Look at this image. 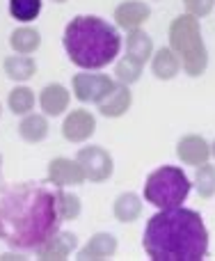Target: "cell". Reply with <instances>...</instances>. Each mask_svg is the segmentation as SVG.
<instances>
[{
    "mask_svg": "<svg viewBox=\"0 0 215 261\" xmlns=\"http://www.w3.org/2000/svg\"><path fill=\"white\" fill-rule=\"evenodd\" d=\"M76 161L80 163L83 172H85V179L94 181V184H101V181L110 179L112 170H115L112 156L103 147H83L80 151H78Z\"/></svg>",
    "mask_w": 215,
    "mask_h": 261,
    "instance_id": "obj_7",
    "label": "cell"
},
{
    "mask_svg": "<svg viewBox=\"0 0 215 261\" xmlns=\"http://www.w3.org/2000/svg\"><path fill=\"white\" fill-rule=\"evenodd\" d=\"M142 213V202L135 193H124L115 202V218L119 222H133Z\"/></svg>",
    "mask_w": 215,
    "mask_h": 261,
    "instance_id": "obj_21",
    "label": "cell"
},
{
    "mask_svg": "<svg viewBox=\"0 0 215 261\" xmlns=\"http://www.w3.org/2000/svg\"><path fill=\"white\" fill-rule=\"evenodd\" d=\"M142 67H144V64L135 62V60H130L128 55H126L124 60H119V62H117V69H115L117 81H119L121 85H130V83H135L140 78Z\"/></svg>",
    "mask_w": 215,
    "mask_h": 261,
    "instance_id": "obj_25",
    "label": "cell"
},
{
    "mask_svg": "<svg viewBox=\"0 0 215 261\" xmlns=\"http://www.w3.org/2000/svg\"><path fill=\"white\" fill-rule=\"evenodd\" d=\"M185 7H188V12L193 14L195 18L206 16V14L213 9V0H185Z\"/></svg>",
    "mask_w": 215,
    "mask_h": 261,
    "instance_id": "obj_27",
    "label": "cell"
},
{
    "mask_svg": "<svg viewBox=\"0 0 215 261\" xmlns=\"http://www.w3.org/2000/svg\"><path fill=\"white\" fill-rule=\"evenodd\" d=\"M41 44V35L35 30V28H16V30L9 35V46L16 50L18 55H30L39 48Z\"/></svg>",
    "mask_w": 215,
    "mask_h": 261,
    "instance_id": "obj_18",
    "label": "cell"
},
{
    "mask_svg": "<svg viewBox=\"0 0 215 261\" xmlns=\"http://www.w3.org/2000/svg\"><path fill=\"white\" fill-rule=\"evenodd\" d=\"M195 186H197V193L202 197H211L215 193V167L208 165V163L199 165L197 176H195Z\"/></svg>",
    "mask_w": 215,
    "mask_h": 261,
    "instance_id": "obj_26",
    "label": "cell"
},
{
    "mask_svg": "<svg viewBox=\"0 0 215 261\" xmlns=\"http://www.w3.org/2000/svg\"><path fill=\"white\" fill-rule=\"evenodd\" d=\"M53 3H67V0H53Z\"/></svg>",
    "mask_w": 215,
    "mask_h": 261,
    "instance_id": "obj_28",
    "label": "cell"
},
{
    "mask_svg": "<svg viewBox=\"0 0 215 261\" xmlns=\"http://www.w3.org/2000/svg\"><path fill=\"white\" fill-rule=\"evenodd\" d=\"M64 50L80 69H103L119 55L121 37L99 16H76L64 28Z\"/></svg>",
    "mask_w": 215,
    "mask_h": 261,
    "instance_id": "obj_3",
    "label": "cell"
},
{
    "mask_svg": "<svg viewBox=\"0 0 215 261\" xmlns=\"http://www.w3.org/2000/svg\"><path fill=\"white\" fill-rule=\"evenodd\" d=\"M37 71V64L30 55H9L5 60V73H7L12 81L23 83L28 78H32Z\"/></svg>",
    "mask_w": 215,
    "mask_h": 261,
    "instance_id": "obj_19",
    "label": "cell"
},
{
    "mask_svg": "<svg viewBox=\"0 0 215 261\" xmlns=\"http://www.w3.org/2000/svg\"><path fill=\"white\" fill-rule=\"evenodd\" d=\"M211 151H213V156H215V142H213V149H211Z\"/></svg>",
    "mask_w": 215,
    "mask_h": 261,
    "instance_id": "obj_29",
    "label": "cell"
},
{
    "mask_svg": "<svg viewBox=\"0 0 215 261\" xmlns=\"http://www.w3.org/2000/svg\"><path fill=\"white\" fill-rule=\"evenodd\" d=\"M142 245L153 261H202L208 252V231L190 208H160L144 227Z\"/></svg>",
    "mask_w": 215,
    "mask_h": 261,
    "instance_id": "obj_2",
    "label": "cell"
},
{
    "mask_svg": "<svg viewBox=\"0 0 215 261\" xmlns=\"http://www.w3.org/2000/svg\"><path fill=\"white\" fill-rule=\"evenodd\" d=\"M0 113H3V110H0Z\"/></svg>",
    "mask_w": 215,
    "mask_h": 261,
    "instance_id": "obj_31",
    "label": "cell"
},
{
    "mask_svg": "<svg viewBox=\"0 0 215 261\" xmlns=\"http://www.w3.org/2000/svg\"><path fill=\"white\" fill-rule=\"evenodd\" d=\"M117 83L103 73H76L73 76V92L83 103H101Z\"/></svg>",
    "mask_w": 215,
    "mask_h": 261,
    "instance_id": "obj_6",
    "label": "cell"
},
{
    "mask_svg": "<svg viewBox=\"0 0 215 261\" xmlns=\"http://www.w3.org/2000/svg\"><path fill=\"white\" fill-rule=\"evenodd\" d=\"M41 0H9V14L21 23H30L39 16Z\"/></svg>",
    "mask_w": 215,
    "mask_h": 261,
    "instance_id": "obj_23",
    "label": "cell"
},
{
    "mask_svg": "<svg viewBox=\"0 0 215 261\" xmlns=\"http://www.w3.org/2000/svg\"><path fill=\"white\" fill-rule=\"evenodd\" d=\"M170 48L181 58V64H183L188 76L197 78L206 71L208 53H206V46H204V39H202L199 21L193 14H183V16L172 21Z\"/></svg>",
    "mask_w": 215,
    "mask_h": 261,
    "instance_id": "obj_4",
    "label": "cell"
},
{
    "mask_svg": "<svg viewBox=\"0 0 215 261\" xmlns=\"http://www.w3.org/2000/svg\"><path fill=\"white\" fill-rule=\"evenodd\" d=\"M39 103H41L44 115H48V117H58V115H62L69 106L67 87L60 85V83H50V85H46L44 90H41Z\"/></svg>",
    "mask_w": 215,
    "mask_h": 261,
    "instance_id": "obj_13",
    "label": "cell"
},
{
    "mask_svg": "<svg viewBox=\"0 0 215 261\" xmlns=\"http://www.w3.org/2000/svg\"><path fill=\"white\" fill-rule=\"evenodd\" d=\"M117 252V239L112 234H96L90 239V243L80 250L78 259L83 261H99V259H110Z\"/></svg>",
    "mask_w": 215,
    "mask_h": 261,
    "instance_id": "obj_14",
    "label": "cell"
},
{
    "mask_svg": "<svg viewBox=\"0 0 215 261\" xmlns=\"http://www.w3.org/2000/svg\"><path fill=\"white\" fill-rule=\"evenodd\" d=\"M18 135L25 142H41L48 135V122L41 115H25V119L18 124Z\"/></svg>",
    "mask_w": 215,
    "mask_h": 261,
    "instance_id": "obj_20",
    "label": "cell"
},
{
    "mask_svg": "<svg viewBox=\"0 0 215 261\" xmlns=\"http://www.w3.org/2000/svg\"><path fill=\"white\" fill-rule=\"evenodd\" d=\"M151 69H153V76L156 78H160V81H170V78H174L176 73H179L181 60L172 48H160L156 55H153Z\"/></svg>",
    "mask_w": 215,
    "mask_h": 261,
    "instance_id": "obj_17",
    "label": "cell"
},
{
    "mask_svg": "<svg viewBox=\"0 0 215 261\" xmlns=\"http://www.w3.org/2000/svg\"><path fill=\"white\" fill-rule=\"evenodd\" d=\"M7 103L14 115H30V110L35 108V94L30 87H14L9 92Z\"/></svg>",
    "mask_w": 215,
    "mask_h": 261,
    "instance_id": "obj_22",
    "label": "cell"
},
{
    "mask_svg": "<svg viewBox=\"0 0 215 261\" xmlns=\"http://www.w3.org/2000/svg\"><path fill=\"white\" fill-rule=\"evenodd\" d=\"M149 7L144 3H138V0H128V3L119 5L115 9V21L119 28L124 30H138L144 21L149 18Z\"/></svg>",
    "mask_w": 215,
    "mask_h": 261,
    "instance_id": "obj_12",
    "label": "cell"
},
{
    "mask_svg": "<svg viewBox=\"0 0 215 261\" xmlns=\"http://www.w3.org/2000/svg\"><path fill=\"white\" fill-rule=\"evenodd\" d=\"M0 165H3V156H0Z\"/></svg>",
    "mask_w": 215,
    "mask_h": 261,
    "instance_id": "obj_30",
    "label": "cell"
},
{
    "mask_svg": "<svg viewBox=\"0 0 215 261\" xmlns=\"http://www.w3.org/2000/svg\"><path fill=\"white\" fill-rule=\"evenodd\" d=\"M76 234L71 231H55L44 245L37 248L39 259H53V261H62L71 254V250L76 248Z\"/></svg>",
    "mask_w": 215,
    "mask_h": 261,
    "instance_id": "obj_10",
    "label": "cell"
},
{
    "mask_svg": "<svg viewBox=\"0 0 215 261\" xmlns=\"http://www.w3.org/2000/svg\"><path fill=\"white\" fill-rule=\"evenodd\" d=\"M96 130V119L87 110H71L62 124V135L69 142H85L94 135Z\"/></svg>",
    "mask_w": 215,
    "mask_h": 261,
    "instance_id": "obj_8",
    "label": "cell"
},
{
    "mask_svg": "<svg viewBox=\"0 0 215 261\" xmlns=\"http://www.w3.org/2000/svg\"><path fill=\"white\" fill-rule=\"evenodd\" d=\"M55 202H58V211L62 220H76L80 216V199L76 195H69V193H55Z\"/></svg>",
    "mask_w": 215,
    "mask_h": 261,
    "instance_id": "obj_24",
    "label": "cell"
},
{
    "mask_svg": "<svg viewBox=\"0 0 215 261\" xmlns=\"http://www.w3.org/2000/svg\"><path fill=\"white\" fill-rule=\"evenodd\" d=\"M48 179L50 184L60 186H80L85 181V172H83L80 163L71 161V158H53L48 163Z\"/></svg>",
    "mask_w": 215,
    "mask_h": 261,
    "instance_id": "obj_9",
    "label": "cell"
},
{
    "mask_svg": "<svg viewBox=\"0 0 215 261\" xmlns=\"http://www.w3.org/2000/svg\"><path fill=\"white\" fill-rule=\"evenodd\" d=\"M126 55H128L130 60H135V62L144 64L153 55L151 37H149L147 32H142L140 28L138 30H130V35L126 37Z\"/></svg>",
    "mask_w": 215,
    "mask_h": 261,
    "instance_id": "obj_16",
    "label": "cell"
},
{
    "mask_svg": "<svg viewBox=\"0 0 215 261\" xmlns=\"http://www.w3.org/2000/svg\"><path fill=\"white\" fill-rule=\"evenodd\" d=\"M60 211L55 195L21 186L0 202V239L18 250H37L58 231Z\"/></svg>",
    "mask_w": 215,
    "mask_h": 261,
    "instance_id": "obj_1",
    "label": "cell"
},
{
    "mask_svg": "<svg viewBox=\"0 0 215 261\" xmlns=\"http://www.w3.org/2000/svg\"><path fill=\"white\" fill-rule=\"evenodd\" d=\"M190 193V181L179 167L165 165L151 172L144 184V199L156 208H176L185 202Z\"/></svg>",
    "mask_w": 215,
    "mask_h": 261,
    "instance_id": "obj_5",
    "label": "cell"
},
{
    "mask_svg": "<svg viewBox=\"0 0 215 261\" xmlns=\"http://www.w3.org/2000/svg\"><path fill=\"white\" fill-rule=\"evenodd\" d=\"M176 156H179L185 165H204V163H208L211 147H208V142L204 138H199V135H185V138L179 140Z\"/></svg>",
    "mask_w": 215,
    "mask_h": 261,
    "instance_id": "obj_11",
    "label": "cell"
},
{
    "mask_svg": "<svg viewBox=\"0 0 215 261\" xmlns=\"http://www.w3.org/2000/svg\"><path fill=\"white\" fill-rule=\"evenodd\" d=\"M130 101L133 96H130L128 85H115V90L99 103V113L103 117H121L130 108Z\"/></svg>",
    "mask_w": 215,
    "mask_h": 261,
    "instance_id": "obj_15",
    "label": "cell"
}]
</instances>
